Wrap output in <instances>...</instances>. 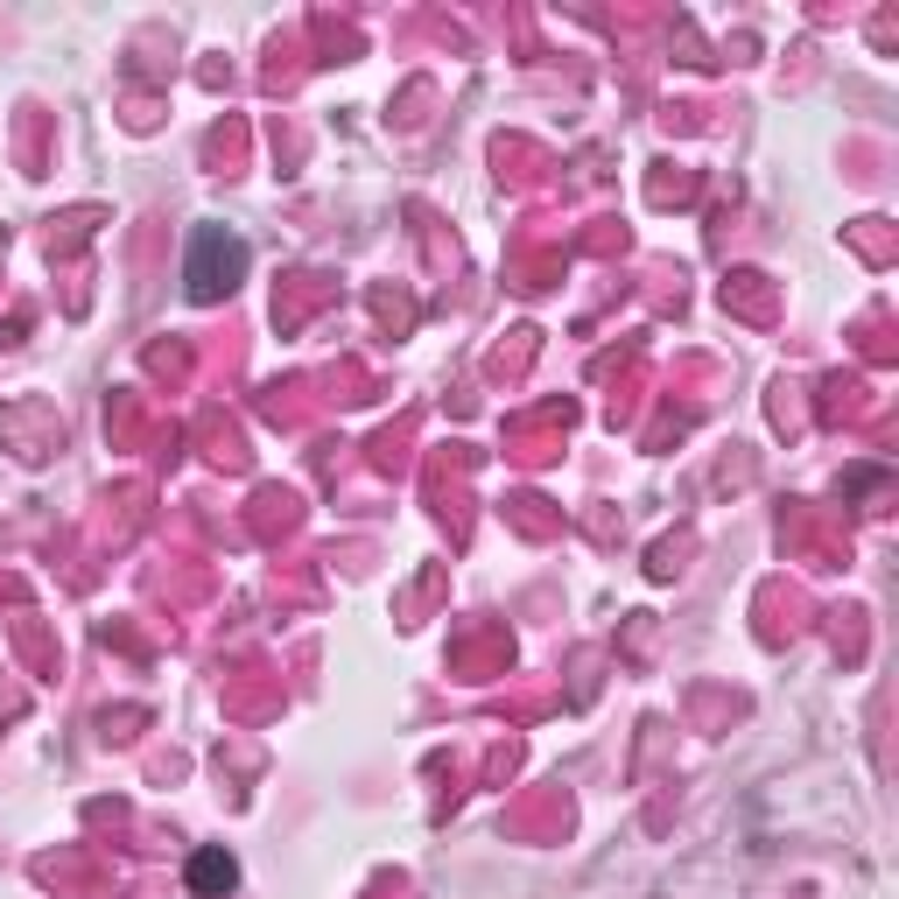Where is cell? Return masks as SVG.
Returning a JSON list of instances; mask_svg holds the SVG:
<instances>
[{
  "instance_id": "cell-1",
  "label": "cell",
  "mask_w": 899,
  "mask_h": 899,
  "mask_svg": "<svg viewBox=\"0 0 899 899\" xmlns=\"http://www.w3.org/2000/svg\"><path fill=\"white\" fill-rule=\"evenodd\" d=\"M239 274H247V247H239L226 226H204V232L190 239V296H197V302L232 296Z\"/></svg>"
},
{
  "instance_id": "cell-2",
  "label": "cell",
  "mask_w": 899,
  "mask_h": 899,
  "mask_svg": "<svg viewBox=\"0 0 899 899\" xmlns=\"http://www.w3.org/2000/svg\"><path fill=\"white\" fill-rule=\"evenodd\" d=\"M239 879V865L226 858V850H197V865H190V886L197 892H226Z\"/></svg>"
}]
</instances>
